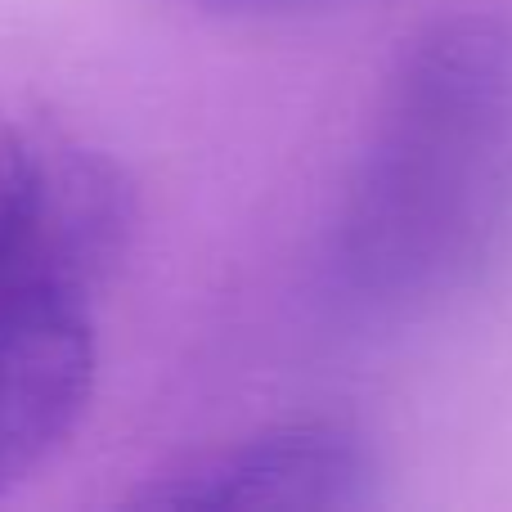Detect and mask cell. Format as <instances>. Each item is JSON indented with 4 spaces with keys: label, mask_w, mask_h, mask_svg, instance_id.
Returning a JSON list of instances; mask_svg holds the SVG:
<instances>
[{
    "label": "cell",
    "mask_w": 512,
    "mask_h": 512,
    "mask_svg": "<svg viewBox=\"0 0 512 512\" xmlns=\"http://www.w3.org/2000/svg\"><path fill=\"white\" fill-rule=\"evenodd\" d=\"M512 261V18L414 32L382 86L333 230V279L369 315L418 319Z\"/></svg>",
    "instance_id": "cell-1"
},
{
    "label": "cell",
    "mask_w": 512,
    "mask_h": 512,
    "mask_svg": "<svg viewBox=\"0 0 512 512\" xmlns=\"http://www.w3.org/2000/svg\"><path fill=\"white\" fill-rule=\"evenodd\" d=\"M198 9H288V5H306V0H189Z\"/></svg>",
    "instance_id": "cell-4"
},
{
    "label": "cell",
    "mask_w": 512,
    "mask_h": 512,
    "mask_svg": "<svg viewBox=\"0 0 512 512\" xmlns=\"http://www.w3.org/2000/svg\"><path fill=\"white\" fill-rule=\"evenodd\" d=\"M126 176L0 104V495L72 436L95 387V292L126 256Z\"/></svg>",
    "instance_id": "cell-2"
},
{
    "label": "cell",
    "mask_w": 512,
    "mask_h": 512,
    "mask_svg": "<svg viewBox=\"0 0 512 512\" xmlns=\"http://www.w3.org/2000/svg\"><path fill=\"white\" fill-rule=\"evenodd\" d=\"M382 468L351 418H292L171 463L131 490V508H297L355 512L378 504Z\"/></svg>",
    "instance_id": "cell-3"
}]
</instances>
